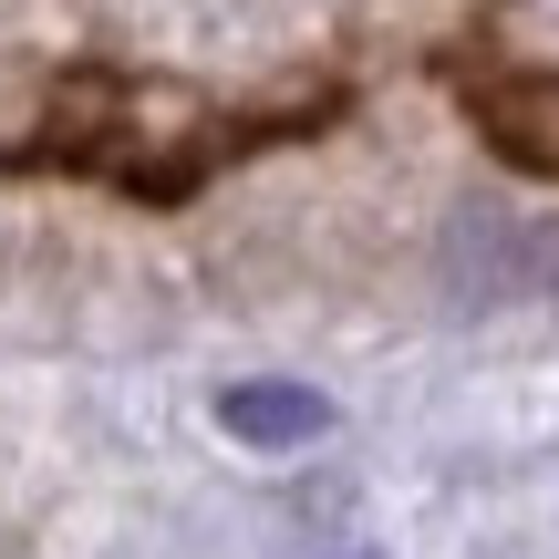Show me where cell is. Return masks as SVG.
I'll use <instances>...</instances> for the list:
<instances>
[{
  "label": "cell",
  "mask_w": 559,
  "mask_h": 559,
  "mask_svg": "<svg viewBox=\"0 0 559 559\" xmlns=\"http://www.w3.org/2000/svg\"><path fill=\"white\" fill-rule=\"evenodd\" d=\"M528 311H559V218L528 228Z\"/></svg>",
  "instance_id": "cell-3"
},
{
  "label": "cell",
  "mask_w": 559,
  "mask_h": 559,
  "mask_svg": "<svg viewBox=\"0 0 559 559\" xmlns=\"http://www.w3.org/2000/svg\"><path fill=\"white\" fill-rule=\"evenodd\" d=\"M528 228H539V218H519V207H498V198L445 207V228H436V290L456 300V311H528Z\"/></svg>",
  "instance_id": "cell-1"
},
{
  "label": "cell",
  "mask_w": 559,
  "mask_h": 559,
  "mask_svg": "<svg viewBox=\"0 0 559 559\" xmlns=\"http://www.w3.org/2000/svg\"><path fill=\"white\" fill-rule=\"evenodd\" d=\"M218 425L239 445H311V436H332V394H311V383H290V373H260V383H228L218 394Z\"/></svg>",
  "instance_id": "cell-2"
}]
</instances>
